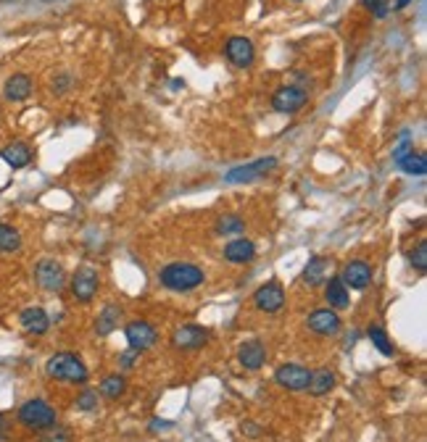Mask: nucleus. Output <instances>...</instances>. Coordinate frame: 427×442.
Segmentation results:
<instances>
[{
	"instance_id": "nucleus-5",
	"label": "nucleus",
	"mask_w": 427,
	"mask_h": 442,
	"mask_svg": "<svg viewBox=\"0 0 427 442\" xmlns=\"http://www.w3.org/2000/svg\"><path fill=\"white\" fill-rule=\"evenodd\" d=\"M309 103V92L298 84H288V87H279L274 95H272V108L279 110V113H296Z\"/></svg>"
},
{
	"instance_id": "nucleus-1",
	"label": "nucleus",
	"mask_w": 427,
	"mask_h": 442,
	"mask_svg": "<svg viewBox=\"0 0 427 442\" xmlns=\"http://www.w3.org/2000/svg\"><path fill=\"white\" fill-rule=\"evenodd\" d=\"M204 271L195 266V264H182V261H174V264H167V266L158 271V282L172 290V293H193L198 287L204 285Z\"/></svg>"
},
{
	"instance_id": "nucleus-2",
	"label": "nucleus",
	"mask_w": 427,
	"mask_h": 442,
	"mask_svg": "<svg viewBox=\"0 0 427 442\" xmlns=\"http://www.w3.org/2000/svg\"><path fill=\"white\" fill-rule=\"evenodd\" d=\"M45 374L58 382H72V385H84L87 382V366L82 358H77L74 353H56L53 358H48Z\"/></svg>"
},
{
	"instance_id": "nucleus-26",
	"label": "nucleus",
	"mask_w": 427,
	"mask_h": 442,
	"mask_svg": "<svg viewBox=\"0 0 427 442\" xmlns=\"http://www.w3.org/2000/svg\"><path fill=\"white\" fill-rule=\"evenodd\" d=\"M21 248V234L19 230H13L9 224H0V250L3 253H13Z\"/></svg>"
},
{
	"instance_id": "nucleus-17",
	"label": "nucleus",
	"mask_w": 427,
	"mask_h": 442,
	"mask_svg": "<svg viewBox=\"0 0 427 442\" xmlns=\"http://www.w3.org/2000/svg\"><path fill=\"white\" fill-rule=\"evenodd\" d=\"M238 361H240L243 368L256 371V368L264 366V361H267V350H264V345H261V342H256V340L243 342L240 350H238Z\"/></svg>"
},
{
	"instance_id": "nucleus-18",
	"label": "nucleus",
	"mask_w": 427,
	"mask_h": 442,
	"mask_svg": "<svg viewBox=\"0 0 427 442\" xmlns=\"http://www.w3.org/2000/svg\"><path fill=\"white\" fill-rule=\"evenodd\" d=\"M253 256H256V245L245 237H238L224 245V258H227L230 264H245V261H251Z\"/></svg>"
},
{
	"instance_id": "nucleus-34",
	"label": "nucleus",
	"mask_w": 427,
	"mask_h": 442,
	"mask_svg": "<svg viewBox=\"0 0 427 442\" xmlns=\"http://www.w3.org/2000/svg\"><path fill=\"white\" fill-rule=\"evenodd\" d=\"M240 429H243V434H248V437H259V434L264 432V429H261L259 424H253V421H245V424H243V426H240Z\"/></svg>"
},
{
	"instance_id": "nucleus-13",
	"label": "nucleus",
	"mask_w": 427,
	"mask_h": 442,
	"mask_svg": "<svg viewBox=\"0 0 427 442\" xmlns=\"http://www.w3.org/2000/svg\"><path fill=\"white\" fill-rule=\"evenodd\" d=\"M340 282L345 287H351V290H367L372 282V268L370 264H364V261H351V264H345L343 274H340Z\"/></svg>"
},
{
	"instance_id": "nucleus-29",
	"label": "nucleus",
	"mask_w": 427,
	"mask_h": 442,
	"mask_svg": "<svg viewBox=\"0 0 427 442\" xmlns=\"http://www.w3.org/2000/svg\"><path fill=\"white\" fill-rule=\"evenodd\" d=\"M409 261H411V266L417 268V271H425L427 268V239L417 242V248L409 253Z\"/></svg>"
},
{
	"instance_id": "nucleus-16",
	"label": "nucleus",
	"mask_w": 427,
	"mask_h": 442,
	"mask_svg": "<svg viewBox=\"0 0 427 442\" xmlns=\"http://www.w3.org/2000/svg\"><path fill=\"white\" fill-rule=\"evenodd\" d=\"M3 95L11 103L27 101L29 95H32V76L29 74H13V76H9V82L3 87Z\"/></svg>"
},
{
	"instance_id": "nucleus-30",
	"label": "nucleus",
	"mask_w": 427,
	"mask_h": 442,
	"mask_svg": "<svg viewBox=\"0 0 427 442\" xmlns=\"http://www.w3.org/2000/svg\"><path fill=\"white\" fill-rule=\"evenodd\" d=\"M77 408L79 411H98V390H82L77 397Z\"/></svg>"
},
{
	"instance_id": "nucleus-11",
	"label": "nucleus",
	"mask_w": 427,
	"mask_h": 442,
	"mask_svg": "<svg viewBox=\"0 0 427 442\" xmlns=\"http://www.w3.org/2000/svg\"><path fill=\"white\" fill-rule=\"evenodd\" d=\"M224 55H227V61L235 66H240V69H248L253 64V58H256V47H253L251 40H245V37H233L227 47H224Z\"/></svg>"
},
{
	"instance_id": "nucleus-24",
	"label": "nucleus",
	"mask_w": 427,
	"mask_h": 442,
	"mask_svg": "<svg viewBox=\"0 0 427 442\" xmlns=\"http://www.w3.org/2000/svg\"><path fill=\"white\" fill-rule=\"evenodd\" d=\"M325 271H327V261L322 256H311L309 258L306 268H304V282L309 287L325 285Z\"/></svg>"
},
{
	"instance_id": "nucleus-31",
	"label": "nucleus",
	"mask_w": 427,
	"mask_h": 442,
	"mask_svg": "<svg viewBox=\"0 0 427 442\" xmlns=\"http://www.w3.org/2000/svg\"><path fill=\"white\" fill-rule=\"evenodd\" d=\"M362 6H364V8H370L377 18H385L390 13V3H388V0H362Z\"/></svg>"
},
{
	"instance_id": "nucleus-7",
	"label": "nucleus",
	"mask_w": 427,
	"mask_h": 442,
	"mask_svg": "<svg viewBox=\"0 0 427 442\" xmlns=\"http://www.w3.org/2000/svg\"><path fill=\"white\" fill-rule=\"evenodd\" d=\"M98 285H101V276H98L95 268H90V266L77 268L74 276H72V295H74L77 300L87 303V300H93V295L98 293Z\"/></svg>"
},
{
	"instance_id": "nucleus-10",
	"label": "nucleus",
	"mask_w": 427,
	"mask_h": 442,
	"mask_svg": "<svg viewBox=\"0 0 427 442\" xmlns=\"http://www.w3.org/2000/svg\"><path fill=\"white\" fill-rule=\"evenodd\" d=\"M253 305L264 313H277L282 305H285V290L277 285V282H270V285L259 287L253 293Z\"/></svg>"
},
{
	"instance_id": "nucleus-19",
	"label": "nucleus",
	"mask_w": 427,
	"mask_h": 442,
	"mask_svg": "<svg viewBox=\"0 0 427 442\" xmlns=\"http://www.w3.org/2000/svg\"><path fill=\"white\" fill-rule=\"evenodd\" d=\"M325 300H327V305H333L338 311L348 308L351 295H348V287L340 282V276H333L330 282H325Z\"/></svg>"
},
{
	"instance_id": "nucleus-27",
	"label": "nucleus",
	"mask_w": 427,
	"mask_h": 442,
	"mask_svg": "<svg viewBox=\"0 0 427 442\" xmlns=\"http://www.w3.org/2000/svg\"><path fill=\"white\" fill-rule=\"evenodd\" d=\"M370 340H372V345L380 350L382 356H388V358L393 356V353H396V348H393V342L388 340L385 329H382V327H377V324H372V327H370Z\"/></svg>"
},
{
	"instance_id": "nucleus-3",
	"label": "nucleus",
	"mask_w": 427,
	"mask_h": 442,
	"mask_svg": "<svg viewBox=\"0 0 427 442\" xmlns=\"http://www.w3.org/2000/svg\"><path fill=\"white\" fill-rule=\"evenodd\" d=\"M19 421L27 426V429H48L56 424V411L53 405L45 403V400H27V403L19 408Z\"/></svg>"
},
{
	"instance_id": "nucleus-33",
	"label": "nucleus",
	"mask_w": 427,
	"mask_h": 442,
	"mask_svg": "<svg viewBox=\"0 0 427 442\" xmlns=\"http://www.w3.org/2000/svg\"><path fill=\"white\" fill-rule=\"evenodd\" d=\"M140 358V353L138 350H127V353H121V358H119V363H121V368H132V363Z\"/></svg>"
},
{
	"instance_id": "nucleus-20",
	"label": "nucleus",
	"mask_w": 427,
	"mask_h": 442,
	"mask_svg": "<svg viewBox=\"0 0 427 442\" xmlns=\"http://www.w3.org/2000/svg\"><path fill=\"white\" fill-rule=\"evenodd\" d=\"M0 158H3L11 169H24V166H29V161H32V150H29V145H24V142H11V145H6L0 150Z\"/></svg>"
},
{
	"instance_id": "nucleus-35",
	"label": "nucleus",
	"mask_w": 427,
	"mask_h": 442,
	"mask_svg": "<svg viewBox=\"0 0 427 442\" xmlns=\"http://www.w3.org/2000/svg\"><path fill=\"white\" fill-rule=\"evenodd\" d=\"M6 432H9V421H6V416L0 414V440L6 437Z\"/></svg>"
},
{
	"instance_id": "nucleus-22",
	"label": "nucleus",
	"mask_w": 427,
	"mask_h": 442,
	"mask_svg": "<svg viewBox=\"0 0 427 442\" xmlns=\"http://www.w3.org/2000/svg\"><path fill=\"white\" fill-rule=\"evenodd\" d=\"M333 387H335V374L330 368H319V371H311V379H309L306 390L314 397H322V395H327Z\"/></svg>"
},
{
	"instance_id": "nucleus-12",
	"label": "nucleus",
	"mask_w": 427,
	"mask_h": 442,
	"mask_svg": "<svg viewBox=\"0 0 427 442\" xmlns=\"http://www.w3.org/2000/svg\"><path fill=\"white\" fill-rule=\"evenodd\" d=\"M306 327L319 337H333V334L340 332V316L333 308H322V311H314L309 316Z\"/></svg>"
},
{
	"instance_id": "nucleus-36",
	"label": "nucleus",
	"mask_w": 427,
	"mask_h": 442,
	"mask_svg": "<svg viewBox=\"0 0 427 442\" xmlns=\"http://www.w3.org/2000/svg\"><path fill=\"white\" fill-rule=\"evenodd\" d=\"M167 426H172V424H169V421H158V419H156V421H150V429H167Z\"/></svg>"
},
{
	"instance_id": "nucleus-38",
	"label": "nucleus",
	"mask_w": 427,
	"mask_h": 442,
	"mask_svg": "<svg viewBox=\"0 0 427 442\" xmlns=\"http://www.w3.org/2000/svg\"><path fill=\"white\" fill-rule=\"evenodd\" d=\"M293 3H301V0H293Z\"/></svg>"
},
{
	"instance_id": "nucleus-6",
	"label": "nucleus",
	"mask_w": 427,
	"mask_h": 442,
	"mask_svg": "<svg viewBox=\"0 0 427 442\" xmlns=\"http://www.w3.org/2000/svg\"><path fill=\"white\" fill-rule=\"evenodd\" d=\"M274 379H277L279 387H285L290 392H304L309 387V379H311V371L301 363H282V366L274 371Z\"/></svg>"
},
{
	"instance_id": "nucleus-21",
	"label": "nucleus",
	"mask_w": 427,
	"mask_h": 442,
	"mask_svg": "<svg viewBox=\"0 0 427 442\" xmlns=\"http://www.w3.org/2000/svg\"><path fill=\"white\" fill-rule=\"evenodd\" d=\"M119 319H121V308H119V305L109 303L101 313H98L95 332H98L101 337H109V334H111V332L116 329V327H119Z\"/></svg>"
},
{
	"instance_id": "nucleus-14",
	"label": "nucleus",
	"mask_w": 427,
	"mask_h": 442,
	"mask_svg": "<svg viewBox=\"0 0 427 442\" xmlns=\"http://www.w3.org/2000/svg\"><path fill=\"white\" fill-rule=\"evenodd\" d=\"M127 342H130L132 350L143 353V350H148V348L156 345V329H153L148 322L127 324Z\"/></svg>"
},
{
	"instance_id": "nucleus-23",
	"label": "nucleus",
	"mask_w": 427,
	"mask_h": 442,
	"mask_svg": "<svg viewBox=\"0 0 427 442\" xmlns=\"http://www.w3.org/2000/svg\"><path fill=\"white\" fill-rule=\"evenodd\" d=\"M396 166H399L401 171H406V174H414V176L427 174L425 156H422V153H414V150H406L401 158H396Z\"/></svg>"
},
{
	"instance_id": "nucleus-8",
	"label": "nucleus",
	"mask_w": 427,
	"mask_h": 442,
	"mask_svg": "<svg viewBox=\"0 0 427 442\" xmlns=\"http://www.w3.org/2000/svg\"><path fill=\"white\" fill-rule=\"evenodd\" d=\"M206 340H209V332L198 324H182L177 327L174 334H172V348L177 350H198L204 348Z\"/></svg>"
},
{
	"instance_id": "nucleus-25",
	"label": "nucleus",
	"mask_w": 427,
	"mask_h": 442,
	"mask_svg": "<svg viewBox=\"0 0 427 442\" xmlns=\"http://www.w3.org/2000/svg\"><path fill=\"white\" fill-rule=\"evenodd\" d=\"M124 390H127V382H124V377H119V374L106 377L101 382V387H98V392H101L103 397H109V400H116V397H121V395H124Z\"/></svg>"
},
{
	"instance_id": "nucleus-9",
	"label": "nucleus",
	"mask_w": 427,
	"mask_h": 442,
	"mask_svg": "<svg viewBox=\"0 0 427 442\" xmlns=\"http://www.w3.org/2000/svg\"><path fill=\"white\" fill-rule=\"evenodd\" d=\"M277 166V158H259V161H253V164H245V166H238L233 171H227V182H253V179H259V176L270 174L272 169Z\"/></svg>"
},
{
	"instance_id": "nucleus-15",
	"label": "nucleus",
	"mask_w": 427,
	"mask_h": 442,
	"mask_svg": "<svg viewBox=\"0 0 427 442\" xmlns=\"http://www.w3.org/2000/svg\"><path fill=\"white\" fill-rule=\"evenodd\" d=\"M21 327H24L27 334L40 337V334H45V332L50 329V319H48V313L43 311L40 305H32V308H24V311H21Z\"/></svg>"
},
{
	"instance_id": "nucleus-37",
	"label": "nucleus",
	"mask_w": 427,
	"mask_h": 442,
	"mask_svg": "<svg viewBox=\"0 0 427 442\" xmlns=\"http://www.w3.org/2000/svg\"><path fill=\"white\" fill-rule=\"evenodd\" d=\"M409 3H411V0H399V3H396V8H406Z\"/></svg>"
},
{
	"instance_id": "nucleus-32",
	"label": "nucleus",
	"mask_w": 427,
	"mask_h": 442,
	"mask_svg": "<svg viewBox=\"0 0 427 442\" xmlns=\"http://www.w3.org/2000/svg\"><path fill=\"white\" fill-rule=\"evenodd\" d=\"M72 440V434H69V429H64V426H48V432L43 434V440L40 442H69Z\"/></svg>"
},
{
	"instance_id": "nucleus-4",
	"label": "nucleus",
	"mask_w": 427,
	"mask_h": 442,
	"mask_svg": "<svg viewBox=\"0 0 427 442\" xmlns=\"http://www.w3.org/2000/svg\"><path fill=\"white\" fill-rule=\"evenodd\" d=\"M35 279L45 293H61L66 282L64 266L53 261V258H43L38 266H35Z\"/></svg>"
},
{
	"instance_id": "nucleus-28",
	"label": "nucleus",
	"mask_w": 427,
	"mask_h": 442,
	"mask_svg": "<svg viewBox=\"0 0 427 442\" xmlns=\"http://www.w3.org/2000/svg\"><path fill=\"white\" fill-rule=\"evenodd\" d=\"M245 230V221L240 216H222L219 224H216V232L219 234H240Z\"/></svg>"
}]
</instances>
